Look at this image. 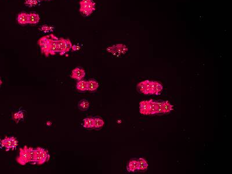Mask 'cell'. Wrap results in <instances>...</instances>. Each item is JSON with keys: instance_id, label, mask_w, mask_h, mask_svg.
<instances>
[{"instance_id": "5", "label": "cell", "mask_w": 232, "mask_h": 174, "mask_svg": "<svg viewBox=\"0 0 232 174\" xmlns=\"http://www.w3.org/2000/svg\"><path fill=\"white\" fill-rule=\"evenodd\" d=\"M16 161L22 165H25L29 163V148L25 146L23 148H20L19 155L16 157Z\"/></svg>"}, {"instance_id": "19", "label": "cell", "mask_w": 232, "mask_h": 174, "mask_svg": "<svg viewBox=\"0 0 232 174\" xmlns=\"http://www.w3.org/2000/svg\"><path fill=\"white\" fill-rule=\"evenodd\" d=\"M158 103L153 99L150 100V115H155L157 114Z\"/></svg>"}, {"instance_id": "25", "label": "cell", "mask_w": 232, "mask_h": 174, "mask_svg": "<svg viewBox=\"0 0 232 174\" xmlns=\"http://www.w3.org/2000/svg\"><path fill=\"white\" fill-rule=\"evenodd\" d=\"M54 29H55V28L52 26L44 25L41 27L40 30L41 31L46 33V32H52L54 30Z\"/></svg>"}, {"instance_id": "16", "label": "cell", "mask_w": 232, "mask_h": 174, "mask_svg": "<svg viewBox=\"0 0 232 174\" xmlns=\"http://www.w3.org/2000/svg\"><path fill=\"white\" fill-rule=\"evenodd\" d=\"M83 127L87 129L94 128V119L93 117H88L83 120Z\"/></svg>"}, {"instance_id": "15", "label": "cell", "mask_w": 232, "mask_h": 174, "mask_svg": "<svg viewBox=\"0 0 232 174\" xmlns=\"http://www.w3.org/2000/svg\"><path fill=\"white\" fill-rule=\"evenodd\" d=\"M93 119H94V128L93 129H96V130H99L101 129L105 124L103 120L99 116L93 117Z\"/></svg>"}, {"instance_id": "21", "label": "cell", "mask_w": 232, "mask_h": 174, "mask_svg": "<svg viewBox=\"0 0 232 174\" xmlns=\"http://www.w3.org/2000/svg\"><path fill=\"white\" fill-rule=\"evenodd\" d=\"M72 43L70 40L69 39H64V48H63V51L62 55L66 54L67 52L70 51V50L72 48Z\"/></svg>"}, {"instance_id": "20", "label": "cell", "mask_w": 232, "mask_h": 174, "mask_svg": "<svg viewBox=\"0 0 232 174\" xmlns=\"http://www.w3.org/2000/svg\"><path fill=\"white\" fill-rule=\"evenodd\" d=\"M78 107L81 111H86L89 107V103L86 99H82L79 102Z\"/></svg>"}, {"instance_id": "27", "label": "cell", "mask_w": 232, "mask_h": 174, "mask_svg": "<svg viewBox=\"0 0 232 174\" xmlns=\"http://www.w3.org/2000/svg\"><path fill=\"white\" fill-rule=\"evenodd\" d=\"M92 2L93 0H81L80 2V7H85Z\"/></svg>"}, {"instance_id": "18", "label": "cell", "mask_w": 232, "mask_h": 174, "mask_svg": "<svg viewBox=\"0 0 232 174\" xmlns=\"http://www.w3.org/2000/svg\"><path fill=\"white\" fill-rule=\"evenodd\" d=\"M99 87V83L95 80L91 79L88 81V90L93 92L97 90Z\"/></svg>"}, {"instance_id": "13", "label": "cell", "mask_w": 232, "mask_h": 174, "mask_svg": "<svg viewBox=\"0 0 232 174\" xmlns=\"http://www.w3.org/2000/svg\"><path fill=\"white\" fill-rule=\"evenodd\" d=\"M29 163L32 164H37V155L36 150L33 148H29Z\"/></svg>"}, {"instance_id": "6", "label": "cell", "mask_w": 232, "mask_h": 174, "mask_svg": "<svg viewBox=\"0 0 232 174\" xmlns=\"http://www.w3.org/2000/svg\"><path fill=\"white\" fill-rule=\"evenodd\" d=\"M1 145L8 150H14L18 146V141L13 136L6 137L1 141Z\"/></svg>"}, {"instance_id": "7", "label": "cell", "mask_w": 232, "mask_h": 174, "mask_svg": "<svg viewBox=\"0 0 232 174\" xmlns=\"http://www.w3.org/2000/svg\"><path fill=\"white\" fill-rule=\"evenodd\" d=\"M86 76V71L81 67H77L74 69L72 72L71 77L79 81L82 80Z\"/></svg>"}, {"instance_id": "17", "label": "cell", "mask_w": 232, "mask_h": 174, "mask_svg": "<svg viewBox=\"0 0 232 174\" xmlns=\"http://www.w3.org/2000/svg\"><path fill=\"white\" fill-rule=\"evenodd\" d=\"M76 88L77 90L81 92L88 90V81H86L82 79L77 81L76 84Z\"/></svg>"}, {"instance_id": "23", "label": "cell", "mask_w": 232, "mask_h": 174, "mask_svg": "<svg viewBox=\"0 0 232 174\" xmlns=\"http://www.w3.org/2000/svg\"><path fill=\"white\" fill-rule=\"evenodd\" d=\"M80 12L81 13V15H82L84 16H88L90 15H91L93 12L92 11H91V10L87 9L86 8L82 7H80Z\"/></svg>"}, {"instance_id": "12", "label": "cell", "mask_w": 232, "mask_h": 174, "mask_svg": "<svg viewBox=\"0 0 232 174\" xmlns=\"http://www.w3.org/2000/svg\"><path fill=\"white\" fill-rule=\"evenodd\" d=\"M39 15L35 12L29 13V24L30 25H37L40 21Z\"/></svg>"}, {"instance_id": "11", "label": "cell", "mask_w": 232, "mask_h": 174, "mask_svg": "<svg viewBox=\"0 0 232 174\" xmlns=\"http://www.w3.org/2000/svg\"><path fill=\"white\" fill-rule=\"evenodd\" d=\"M17 20L18 23L22 25L29 24V13L25 12H20L18 14Z\"/></svg>"}, {"instance_id": "26", "label": "cell", "mask_w": 232, "mask_h": 174, "mask_svg": "<svg viewBox=\"0 0 232 174\" xmlns=\"http://www.w3.org/2000/svg\"><path fill=\"white\" fill-rule=\"evenodd\" d=\"M23 117H24V113L22 111H19L18 112L15 113L13 116V119L15 120H16V121H19L20 120H21L22 118H23Z\"/></svg>"}, {"instance_id": "2", "label": "cell", "mask_w": 232, "mask_h": 174, "mask_svg": "<svg viewBox=\"0 0 232 174\" xmlns=\"http://www.w3.org/2000/svg\"><path fill=\"white\" fill-rule=\"evenodd\" d=\"M37 155V164L42 165L48 161L50 159V155L45 148L38 147L35 148Z\"/></svg>"}, {"instance_id": "8", "label": "cell", "mask_w": 232, "mask_h": 174, "mask_svg": "<svg viewBox=\"0 0 232 174\" xmlns=\"http://www.w3.org/2000/svg\"><path fill=\"white\" fill-rule=\"evenodd\" d=\"M139 112L143 115H150V101H143L140 102Z\"/></svg>"}, {"instance_id": "29", "label": "cell", "mask_w": 232, "mask_h": 174, "mask_svg": "<svg viewBox=\"0 0 232 174\" xmlns=\"http://www.w3.org/2000/svg\"><path fill=\"white\" fill-rule=\"evenodd\" d=\"M72 49H73L74 51H76L80 49V46H79V45H73V46H72Z\"/></svg>"}, {"instance_id": "28", "label": "cell", "mask_w": 232, "mask_h": 174, "mask_svg": "<svg viewBox=\"0 0 232 174\" xmlns=\"http://www.w3.org/2000/svg\"><path fill=\"white\" fill-rule=\"evenodd\" d=\"M158 103V109H157V114H162V102H157Z\"/></svg>"}, {"instance_id": "1", "label": "cell", "mask_w": 232, "mask_h": 174, "mask_svg": "<svg viewBox=\"0 0 232 174\" xmlns=\"http://www.w3.org/2000/svg\"><path fill=\"white\" fill-rule=\"evenodd\" d=\"M59 38L53 34L45 36L39 40L41 51L48 57L49 55H55L59 53L58 42Z\"/></svg>"}, {"instance_id": "22", "label": "cell", "mask_w": 232, "mask_h": 174, "mask_svg": "<svg viewBox=\"0 0 232 174\" xmlns=\"http://www.w3.org/2000/svg\"><path fill=\"white\" fill-rule=\"evenodd\" d=\"M139 164V171H146L148 168V163L143 158H139L138 160Z\"/></svg>"}, {"instance_id": "14", "label": "cell", "mask_w": 232, "mask_h": 174, "mask_svg": "<svg viewBox=\"0 0 232 174\" xmlns=\"http://www.w3.org/2000/svg\"><path fill=\"white\" fill-rule=\"evenodd\" d=\"M162 114H167L171 112L173 110V106L168 101L162 102Z\"/></svg>"}, {"instance_id": "3", "label": "cell", "mask_w": 232, "mask_h": 174, "mask_svg": "<svg viewBox=\"0 0 232 174\" xmlns=\"http://www.w3.org/2000/svg\"><path fill=\"white\" fill-rule=\"evenodd\" d=\"M128 49L126 45L120 44L110 46L107 48V51L108 52L111 53L116 56H119L125 54L128 51Z\"/></svg>"}, {"instance_id": "4", "label": "cell", "mask_w": 232, "mask_h": 174, "mask_svg": "<svg viewBox=\"0 0 232 174\" xmlns=\"http://www.w3.org/2000/svg\"><path fill=\"white\" fill-rule=\"evenodd\" d=\"M138 91L144 95H152V81L145 80L137 84Z\"/></svg>"}, {"instance_id": "10", "label": "cell", "mask_w": 232, "mask_h": 174, "mask_svg": "<svg viewBox=\"0 0 232 174\" xmlns=\"http://www.w3.org/2000/svg\"><path fill=\"white\" fill-rule=\"evenodd\" d=\"M163 90V85L156 81H152V95H158L161 94V92Z\"/></svg>"}, {"instance_id": "30", "label": "cell", "mask_w": 232, "mask_h": 174, "mask_svg": "<svg viewBox=\"0 0 232 174\" xmlns=\"http://www.w3.org/2000/svg\"><path fill=\"white\" fill-rule=\"evenodd\" d=\"M2 81H1V80L0 78V87H1V85H2Z\"/></svg>"}, {"instance_id": "9", "label": "cell", "mask_w": 232, "mask_h": 174, "mask_svg": "<svg viewBox=\"0 0 232 174\" xmlns=\"http://www.w3.org/2000/svg\"><path fill=\"white\" fill-rule=\"evenodd\" d=\"M126 169L129 172H135L139 171V164L138 160H131L126 165Z\"/></svg>"}, {"instance_id": "24", "label": "cell", "mask_w": 232, "mask_h": 174, "mask_svg": "<svg viewBox=\"0 0 232 174\" xmlns=\"http://www.w3.org/2000/svg\"><path fill=\"white\" fill-rule=\"evenodd\" d=\"M39 3L38 0H26L25 2V4L29 7H35L37 6Z\"/></svg>"}]
</instances>
